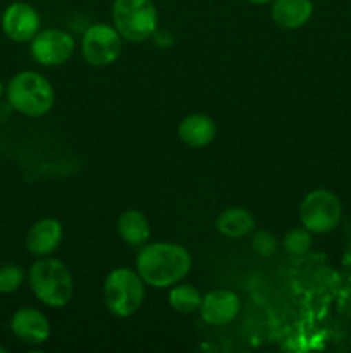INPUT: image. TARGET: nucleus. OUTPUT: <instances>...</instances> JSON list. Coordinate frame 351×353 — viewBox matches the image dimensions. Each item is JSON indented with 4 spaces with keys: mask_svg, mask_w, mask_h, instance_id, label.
I'll use <instances>...</instances> for the list:
<instances>
[{
    "mask_svg": "<svg viewBox=\"0 0 351 353\" xmlns=\"http://www.w3.org/2000/svg\"><path fill=\"white\" fill-rule=\"evenodd\" d=\"M112 21L124 40L145 41L157 30L158 14L151 0H114Z\"/></svg>",
    "mask_w": 351,
    "mask_h": 353,
    "instance_id": "5",
    "label": "nucleus"
},
{
    "mask_svg": "<svg viewBox=\"0 0 351 353\" xmlns=\"http://www.w3.org/2000/svg\"><path fill=\"white\" fill-rule=\"evenodd\" d=\"M0 353H7V348H3V347H0Z\"/></svg>",
    "mask_w": 351,
    "mask_h": 353,
    "instance_id": "23",
    "label": "nucleus"
},
{
    "mask_svg": "<svg viewBox=\"0 0 351 353\" xmlns=\"http://www.w3.org/2000/svg\"><path fill=\"white\" fill-rule=\"evenodd\" d=\"M191 269V255L176 243L145 245L136 257V271L145 285L169 288L178 285Z\"/></svg>",
    "mask_w": 351,
    "mask_h": 353,
    "instance_id": "1",
    "label": "nucleus"
},
{
    "mask_svg": "<svg viewBox=\"0 0 351 353\" xmlns=\"http://www.w3.org/2000/svg\"><path fill=\"white\" fill-rule=\"evenodd\" d=\"M217 231L227 238H243L255 230V221L248 210L240 207H231L220 212L217 217Z\"/></svg>",
    "mask_w": 351,
    "mask_h": 353,
    "instance_id": "16",
    "label": "nucleus"
},
{
    "mask_svg": "<svg viewBox=\"0 0 351 353\" xmlns=\"http://www.w3.org/2000/svg\"><path fill=\"white\" fill-rule=\"evenodd\" d=\"M83 57L95 68H105L114 64L123 52V37L109 24H93L83 34Z\"/></svg>",
    "mask_w": 351,
    "mask_h": 353,
    "instance_id": "7",
    "label": "nucleus"
},
{
    "mask_svg": "<svg viewBox=\"0 0 351 353\" xmlns=\"http://www.w3.org/2000/svg\"><path fill=\"white\" fill-rule=\"evenodd\" d=\"M251 243H253V250L257 252L258 255H262V257H270L279 247L275 236L272 233H268V231H257V233L253 234Z\"/></svg>",
    "mask_w": 351,
    "mask_h": 353,
    "instance_id": "20",
    "label": "nucleus"
},
{
    "mask_svg": "<svg viewBox=\"0 0 351 353\" xmlns=\"http://www.w3.org/2000/svg\"><path fill=\"white\" fill-rule=\"evenodd\" d=\"M74 38L55 28L38 31L31 40V55L38 64L47 65V68L65 64L74 54Z\"/></svg>",
    "mask_w": 351,
    "mask_h": 353,
    "instance_id": "8",
    "label": "nucleus"
},
{
    "mask_svg": "<svg viewBox=\"0 0 351 353\" xmlns=\"http://www.w3.org/2000/svg\"><path fill=\"white\" fill-rule=\"evenodd\" d=\"M272 19L284 30L305 26L313 14L312 0H272Z\"/></svg>",
    "mask_w": 351,
    "mask_h": 353,
    "instance_id": "13",
    "label": "nucleus"
},
{
    "mask_svg": "<svg viewBox=\"0 0 351 353\" xmlns=\"http://www.w3.org/2000/svg\"><path fill=\"white\" fill-rule=\"evenodd\" d=\"M31 292L41 303L48 307H64L71 302L74 285L72 276L64 262L52 257H40L28 271Z\"/></svg>",
    "mask_w": 351,
    "mask_h": 353,
    "instance_id": "2",
    "label": "nucleus"
},
{
    "mask_svg": "<svg viewBox=\"0 0 351 353\" xmlns=\"http://www.w3.org/2000/svg\"><path fill=\"white\" fill-rule=\"evenodd\" d=\"M282 247L292 257H301L312 247V233L306 228H292L282 240Z\"/></svg>",
    "mask_w": 351,
    "mask_h": 353,
    "instance_id": "18",
    "label": "nucleus"
},
{
    "mask_svg": "<svg viewBox=\"0 0 351 353\" xmlns=\"http://www.w3.org/2000/svg\"><path fill=\"white\" fill-rule=\"evenodd\" d=\"M62 236H64V231H62L61 223L54 217H45V219L36 221L28 230L26 248L34 257H48L62 243Z\"/></svg>",
    "mask_w": 351,
    "mask_h": 353,
    "instance_id": "12",
    "label": "nucleus"
},
{
    "mask_svg": "<svg viewBox=\"0 0 351 353\" xmlns=\"http://www.w3.org/2000/svg\"><path fill=\"white\" fill-rule=\"evenodd\" d=\"M24 283V269L17 264L0 265V295L17 292Z\"/></svg>",
    "mask_w": 351,
    "mask_h": 353,
    "instance_id": "19",
    "label": "nucleus"
},
{
    "mask_svg": "<svg viewBox=\"0 0 351 353\" xmlns=\"http://www.w3.org/2000/svg\"><path fill=\"white\" fill-rule=\"evenodd\" d=\"M10 331L26 345H41L50 338L52 327L47 317L36 309L24 307L10 317Z\"/></svg>",
    "mask_w": 351,
    "mask_h": 353,
    "instance_id": "10",
    "label": "nucleus"
},
{
    "mask_svg": "<svg viewBox=\"0 0 351 353\" xmlns=\"http://www.w3.org/2000/svg\"><path fill=\"white\" fill-rule=\"evenodd\" d=\"M341 216V200L329 190H313L299 205V219L310 233H329L339 224Z\"/></svg>",
    "mask_w": 351,
    "mask_h": 353,
    "instance_id": "6",
    "label": "nucleus"
},
{
    "mask_svg": "<svg viewBox=\"0 0 351 353\" xmlns=\"http://www.w3.org/2000/svg\"><path fill=\"white\" fill-rule=\"evenodd\" d=\"M6 93L9 105L28 117L45 116L55 100L50 81L34 71H21L12 76Z\"/></svg>",
    "mask_w": 351,
    "mask_h": 353,
    "instance_id": "3",
    "label": "nucleus"
},
{
    "mask_svg": "<svg viewBox=\"0 0 351 353\" xmlns=\"http://www.w3.org/2000/svg\"><path fill=\"white\" fill-rule=\"evenodd\" d=\"M248 2H251V3H257V6H264V3H268V2H272V0H248Z\"/></svg>",
    "mask_w": 351,
    "mask_h": 353,
    "instance_id": "21",
    "label": "nucleus"
},
{
    "mask_svg": "<svg viewBox=\"0 0 351 353\" xmlns=\"http://www.w3.org/2000/svg\"><path fill=\"white\" fill-rule=\"evenodd\" d=\"M117 233L129 247H143L150 238V223L140 210H126L117 219Z\"/></svg>",
    "mask_w": 351,
    "mask_h": 353,
    "instance_id": "15",
    "label": "nucleus"
},
{
    "mask_svg": "<svg viewBox=\"0 0 351 353\" xmlns=\"http://www.w3.org/2000/svg\"><path fill=\"white\" fill-rule=\"evenodd\" d=\"M241 309L240 296L231 290H213L206 293L200 305V314L203 321L212 326H226Z\"/></svg>",
    "mask_w": 351,
    "mask_h": 353,
    "instance_id": "11",
    "label": "nucleus"
},
{
    "mask_svg": "<svg viewBox=\"0 0 351 353\" xmlns=\"http://www.w3.org/2000/svg\"><path fill=\"white\" fill-rule=\"evenodd\" d=\"M2 30L7 38L17 43L31 41L40 30V16L30 3L12 2L2 14Z\"/></svg>",
    "mask_w": 351,
    "mask_h": 353,
    "instance_id": "9",
    "label": "nucleus"
},
{
    "mask_svg": "<svg viewBox=\"0 0 351 353\" xmlns=\"http://www.w3.org/2000/svg\"><path fill=\"white\" fill-rule=\"evenodd\" d=\"M178 133L182 143L188 147L203 148L212 143L217 134V126L212 117L205 114H191L181 121Z\"/></svg>",
    "mask_w": 351,
    "mask_h": 353,
    "instance_id": "14",
    "label": "nucleus"
},
{
    "mask_svg": "<svg viewBox=\"0 0 351 353\" xmlns=\"http://www.w3.org/2000/svg\"><path fill=\"white\" fill-rule=\"evenodd\" d=\"M145 299V281L129 268L114 269L103 283V302L112 316L126 319L140 310Z\"/></svg>",
    "mask_w": 351,
    "mask_h": 353,
    "instance_id": "4",
    "label": "nucleus"
},
{
    "mask_svg": "<svg viewBox=\"0 0 351 353\" xmlns=\"http://www.w3.org/2000/svg\"><path fill=\"white\" fill-rule=\"evenodd\" d=\"M3 92H6V90H3V83H2V81H0V99H2Z\"/></svg>",
    "mask_w": 351,
    "mask_h": 353,
    "instance_id": "22",
    "label": "nucleus"
},
{
    "mask_svg": "<svg viewBox=\"0 0 351 353\" xmlns=\"http://www.w3.org/2000/svg\"><path fill=\"white\" fill-rule=\"evenodd\" d=\"M202 300L203 296L200 293V290L191 285H174V288L169 293V303H171V307L176 312L182 314V316H188V314L200 310Z\"/></svg>",
    "mask_w": 351,
    "mask_h": 353,
    "instance_id": "17",
    "label": "nucleus"
}]
</instances>
